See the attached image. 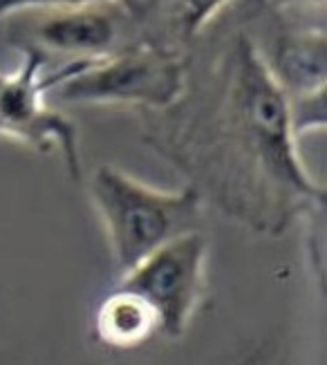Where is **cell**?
<instances>
[{
	"mask_svg": "<svg viewBox=\"0 0 327 365\" xmlns=\"http://www.w3.org/2000/svg\"><path fill=\"white\" fill-rule=\"evenodd\" d=\"M88 195L121 274L175 237L202 231L204 202L191 186L166 190L103 164L92 173Z\"/></svg>",
	"mask_w": 327,
	"mask_h": 365,
	"instance_id": "cell-2",
	"label": "cell"
},
{
	"mask_svg": "<svg viewBox=\"0 0 327 365\" xmlns=\"http://www.w3.org/2000/svg\"><path fill=\"white\" fill-rule=\"evenodd\" d=\"M95 334L113 350H135L160 334V323L142 296L117 284L97 307Z\"/></svg>",
	"mask_w": 327,
	"mask_h": 365,
	"instance_id": "cell-9",
	"label": "cell"
},
{
	"mask_svg": "<svg viewBox=\"0 0 327 365\" xmlns=\"http://www.w3.org/2000/svg\"><path fill=\"white\" fill-rule=\"evenodd\" d=\"M119 3V0H0V19L14 14H32V11H52V9H76L90 5Z\"/></svg>",
	"mask_w": 327,
	"mask_h": 365,
	"instance_id": "cell-10",
	"label": "cell"
},
{
	"mask_svg": "<svg viewBox=\"0 0 327 365\" xmlns=\"http://www.w3.org/2000/svg\"><path fill=\"white\" fill-rule=\"evenodd\" d=\"M267 68L285 90L289 103L325 97L327 36L325 23H294L269 43H260Z\"/></svg>",
	"mask_w": 327,
	"mask_h": 365,
	"instance_id": "cell-7",
	"label": "cell"
},
{
	"mask_svg": "<svg viewBox=\"0 0 327 365\" xmlns=\"http://www.w3.org/2000/svg\"><path fill=\"white\" fill-rule=\"evenodd\" d=\"M21 63L0 72V139L38 155H61L70 178L83 180L76 123L52 108L48 94L79 72L88 61H66L50 70V56L34 45H19Z\"/></svg>",
	"mask_w": 327,
	"mask_h": 365,
	"instance_id": "cell-4",
	"label": "cell"
},
{
	"mask_svg": "<svg viewBox=\"0 0 327 365\" xmlns=\"http://www.w3.org/2000/svg\"><path fill=\"white\" fill-rule=\"evenodd\" d=\"M291 103L267 68L258 36L240 25L202 70L189 66L182 99L144 115V141L186 178L204 204L260 235H283L323 213Z\"/></svg>",
	"mask_w": 327,
	"mask_h": 365,
	"instance_id": "cell-1",
	"label": "cell"
},
{
	"mask_svg": "<svg viewBox=\"0 0 327 365\" xmlns=\"http://www.w3.org/2000/svg\"><path fill=\"white\" fill-rule=\"evenodd\" d=\"M189 56L170 47L133 41L110 56L88 61L54 92L63 103L135 108L157 115L173 108L186 90Z\"/></svg>",
	"mask_w": 327,
	"mask_h": 365,
	"instance_id": "cell-3",
	"label": "cell"
},
{
	"mask_svg": "<svg viewBox=\"0 0 327 365\" xmlns=\"http://www.w3.org/2000/svg\"><path fill=\"white\" fill-rule=\"evenodd\" d=\"M233 0H126L135 41H150L189 54L217 16Z\"/></svg>",
	"mask_w": 327,
	"mask_h": 365,
	"instance_id": "cell-8",
	"label": "cell"
},
{
	"mask_svg": "<svg viewBox=\"0 0 327 365\" xmlns=\"http://www.w3.org/2000/svg\"><path fill=\"white\" fill-rule=\"evenodd\" d=\"M209 237L180 235L139 260L119 278V287L142 296L157 316L160 336L180 341L207 294Z\"/></svg>",
	"mask_w": 327,
	"mask_h": 365,
	"instance_id": "cell-5",
	"label": "cell"
},
{
	"mask_svg": "<svg viewBox=\"0 0 327 365\" xmlns=\"http://www.w3.org/2000/svg\"><path fill=\"white\" fill-rule=\"evenodd\" d=\"M25 38L45 54H63L68 61H95L110 56L135 41V27L126 0L76 9L32 11Z\"/></svg>",
	"mask_w": 327,
	"mask_h": 365,
	"instance_id": "cell-6",
	"label": "cell"
}]
</instances>
